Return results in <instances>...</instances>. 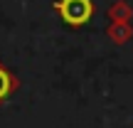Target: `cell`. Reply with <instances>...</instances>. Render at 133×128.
<instances>
[{
  "mask_svg": "<svg viewBox=\"0 0 133 128\" xmlns=\"http://www.w3.org/2000/svg\"><path fill=\"white\" fill-rule=\"evenodd\" d=\"M52 8L57 12V17L71 30H79L84 25H89L96 12L94 0H57Z\"/></svg>",
  "mask_w": 133,
  "mask_h": 128,
  "instance_id": "6da1fadb",
  "label": "cell"
},
{
  "mask_svg": "<svg viewBox=\"0 0 133 128\" xmlns=\"http://www.w3.org/2000/svg\"><path fill=\"white\" fill-rule=\"evenodd\" d=\"M17 89H20V76L15 74L12 69H8V66L3 64V59H0V106H3Z\"/></svg>",
  "mask_w": 133,
  "mask_h": 128,
  "instance_id": "7a4b0ae2",
  "label": "cell"
},
{
  "mask_svg": "<svg viewBox=\"0 0 133 128\" xmlns=\"http://www.w3.org/2000/svg\"><path fill=\"white\" fill-rule=\"evenodd\" d=\"M106 37L111 39L114 44H126L133 39V27L131 22H109L106 27Z\"/></svg>",
  "mask_w": 133,
  "mask_h": 128,
  "instance_id": "3957f363",
  "label": "cell"
},
{
  "mask_svg": "<svg viewBox=\"0 0 133 128\" xmlns=\"http://www.w3.org/2000/svg\"><path fill=\"white\" fill-rule=\"evenodd\" d=\"M106 17L111 22H131L133 20V8L126 0H114L109 5V10H106Z\"/></svg>",
  "mask_w": 133,
  "mask_h": 128,
  "instance_id": "277c9868",
  "label": "cell"
}]
</instances>
